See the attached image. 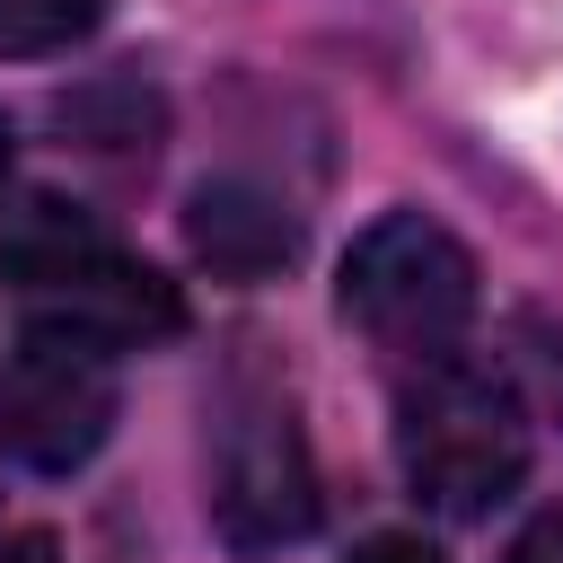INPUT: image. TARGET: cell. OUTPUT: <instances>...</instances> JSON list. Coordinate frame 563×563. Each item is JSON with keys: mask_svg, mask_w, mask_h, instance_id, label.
Returning a JSON list of instances; mask_svg holds the SVG:
<instances>
[{"mask_svg": "<svg viewBox=\"0 0 563 563\" xmlns=\"http://www.w3.org/2000/svg\"><path fill=\"white\" fill-rule=\"evenodd\" d=\"M396 466L413 501L449 519H484L528 475V396L484 352H431L405 361L396 387Z\"/></svg>", "mask_w": 563, "mask_h": 563, "instance_id": "obj_1", "label": "cell"}, {"mask_svg": "<svg viewBox=\"0 0 563 563\" xmlns=\"http://www.w3.org/2000/svg\"><path fill=\"white\" fill-rule=\"evenodd\" d=\"M0 282H9L35 317L79 325V334H97L106 352L185 334V290H176L167 273L132 264L79 202H53V194L26 202V211L0 229Z\"/></svg>", "mask_w": 563, "mask_h": 563, "instance_id": "obj_2", "label": "cell"}, {"mask_svg": "<svg viewBox=\"0 0 563 563\" xmlns=\"http://www.w3.org/2000/svg\"><path fill=\"white\" fill-rule=\"evenodd\" d=\"M334 299H343V317H352L378 352L431 361V352H457L466 325H475V255H466L440 220L387 211V220H369V229L343 246Z\"/></svg>", "mask_w": 563, "mask_h": 563, "instance_id": "obj_3", "label": "cell"}, {"mask_svg": "<svg viewBox=\"0 0 563 563\" xmlns=\"http://www.w3.org/2000/svg\"><path fill=\"white\" fill-rule=\"evenodd\" d=\"M106 431H114V352L79 325L35 317L9 352V378H0L9 457H26L35 475H70L106 449Z\"/></svg>", "mask_w": 563, "mask_h": 563, "instance_id": "obj_4", "label": "cell"}, {"mask_svg": "<svg viewBox=\"0 0 563 563\" xmlns=\"http://www.w3.org/2000/svg\"><path fill=\"white\" fill-rule=\"evenodd\" d=\"M211 519L229 545L264 554L317 528V466H308V431L282 396H246L220 422L211 449Z\"/></svg>", "mask_w": 563, "mask_h": 563, "instance_id": "obj_5", "label": "cell"}, {"mask_svg": "<svg viewBox=\"0 0 563 563\" xmlns=\"http://www.w3.org/2000/svg\"><path fill=\"white\" fill-rule=\"evenodd\" d=\"M185 246L211 282H273L299 255V220L255 185H194L185 194Z\"/></svg>", "mask_w": 563, "mask_h": 563, "instance_id": "obj_6", "label": "cell"}, {"mask_svg": "<svg viewBox=\"0 0 563 563\" xmlns=\"http://www.w3.org/2000/svg\"><path fill=\"white\" fill-rule=\"evenodd\" d=\"M106 0H0V62H44L97 35Z\"/></svg>", "mask_w": 563, "mask_h": 563, "instance_id": "obj_7", "label": "cell"}, {"mask_svg": "<svg viewBox=\"0 0 563 563\" xmlns=\"http://www.w3.org/2000/svg\"><path fill=\"white\" fill-rule=\"evenodd\" d=\"M519 352H528V369H537V396L563 413V325H545V317H519Z\"/></svg>", "mask_w": 563, "mask_h": 563, "instance_id": "obj_8", "label": "cell"}, {"mask_svg": "<svg viewBox=\"0 0 563 563\" xmlns=\"http://www.w3.org/2000/svg\"><path fill=\"white\" fill-rule=\"evenodd\" d=\"M501 563H563V510H545V519H528V528H519V545H510Z\"/></svg>", "mask_w": 563, "mask_h": 563, "instance_id": "obj_9", "label": "cell"}, {"mask_svg": "<svg viewBox=\"0 0 563 563\" xmlns=\"http://www.w3.org/2000/svg\"><path fill=\"white\" fill-rule=\"evenodd\" d=\"M343 563H449V554L422 545V537H369V545H352Z\"/></svg>", "mask_w": 563, "mask_h": 563, "instance_id": "obj_10", "label": "cell"}, {"mask_svg": "<svg viewBox=\"0 0 563 563\" xmlns=\"http://www.w3.org/2000/svg\"><path fill=\"white\" fill-rule=\"evenodd\" d=\"M0 563H62V554H53V537H44V528H26V537H9V545H0Z\"/></svg>", "mask_w": 563, "mask_h": 563, "instance_id": "obj_11", "label": "cell"}, {"mask_svg": "<svg viewBox=\"0 0 563 563\" xmlns=\"http://www.w3.org/2000/svg\"><path fill=\"white\" fill-rule=\"evenodd\" d=\"M0 185H9V123H0Z\"/></svg>", "mask_w": 563, "mask_h": 563, "instance_id": "obj_12", "label": "cell"}]
</instances>
